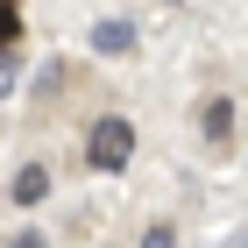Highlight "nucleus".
I'll list each match as a JSON object with an SVG mask.
<instances>
[{
	"mask_svg": "<svg viewBox=\"0 0 248 248\" xmlns=\"http://www.w3.org/2000/svg\"><path fill=\"white\" fill-rule=\"evenodd\" d=\"M7 199H15V206H36V199H50V170H43V163H21V170H15V185H7Z\"/></svg>",
	"mask_w": 248,
	"mask_h": 248,
	"instance_id": "obj_3",
	"label": "nucleus"
},
{
	"mask_svg": "<svg viewBox=\"0 0 248 248\" xmlns=\"http://www.w3.org/2000/svg\"><path fill=\"white\" fill-rule=\"evenodd\" d=\"M142 248H177V227H170V220H156V227L142 234Z\"/></svg>",
	"mask_w": 248,
	"mask_h": 248,
	"instance_id": "obj_6",
	"label": "nucleus"
},
{
	"mask_svg": "<svg viewBox=\"0 0 248 248\" xmlns=\"http://www.w3.org/2000/svg\"><path fill=\"white\" fill-rule=\"evenodd\" d=\"M93 50H99V57H128V50H135V21H99V29H93Z\"/></svg>",
	"mask_w": 248,
	"mask_h": 248,
	"instance_id": "obj_2",
	"label": "nucleus"
},
{
	"mask_svg": "<svg viewBox=\"0 0 248 248\" xmlns=\"http://www.w3.org/2000/svg\"><path fill=\"white\" fill-rule=\"evenodd\" d=\"M199 135H206V142H227V135H234V99L213 93L206 107H199Z\"/></svg>",
	"mask_w": 248,
	"mask_h": 248,
	"instance_id": "obj_4",
	"label": "nucleus"
},
{
	"mask_svg": "<svg viewBox=\"0 0 248 248\" xmlns=\"http://www.w3.org/2000/svg\"><path fill=\"white\" fill-rule=\"evenodd\" d=\"M7 248H50V241H43V234H15Z\"/></svg>",
	"mask_w": 248,
	"mask_h": 248,
	"instance_id": "obj_8",
	"label": "nucleus"
},
{
	"mask_svg": "<svg viewBox=\"0 0 248 248\" xmlns=\"http://www.w3.org/2000/svg\"><path fill=\"white\" fill-rule=\"evenodd\" d=\"M128 156H135V121L99 114L93 135H85V163H93V170H128Z\"/></svg>",
	"mask_w": 248,
	"mask_h": 248,
	"instance_id": "obj_1",
	"label": "nucleus"
},
{
	"mask_svg": "<svg viewBox=\"0 0 248 248\" xmlns=\"http://www.w3.org/2000/svg\"><path fill=\"white\" fill-rule=\"evenodd\" d=\"M21 36V15H15V0H0V43H15Z\"/></svg>",
	"mask_w": 248,
	"mask_h": 248,
	"instance_id": "obj_7",
	"label": "nucleus"
},
{
	"mask_svg": "<svg viewBox=\"0 0 248 248\" xmlns=\"http://www.w3.org/2000/svg\"><path fill=\"white\" fill-rule=\"evenodd\" d=\"M21 93V64H15V50L0 43V99H15Z\"/></svg>",
	"mask_w": 248,
	"mask_h": 248,
	"instance_id": "obj_5",
	"label": "nucleus"
}]
</instances>
